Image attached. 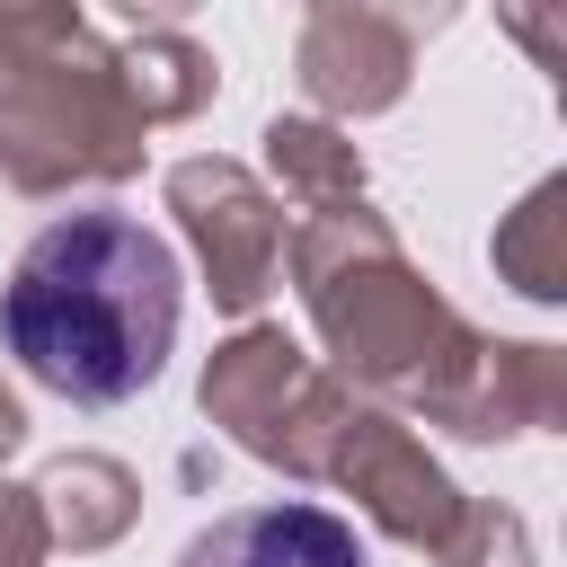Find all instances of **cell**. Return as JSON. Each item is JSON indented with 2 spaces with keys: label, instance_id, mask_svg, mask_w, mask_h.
I'll list each match as a JSON object with an SVG mask.
<instances>
[{
  "label": "cell",
  "instance_id": "obj_2",
  "mask_svg": "<svg viewBox=\"0 0 567 567\" xmlns=\"http://www.w3.org/2000/svg\"><path fill=\"white\" fill-rule=\"evenodd\" d=\"M177 567H372V549L354 540L346 514L310 505V496H266V505H230L213 514Z\"/></svg>",
  "mask_w": 567,
  "mask_h": 567
},
{
  "label": "cell",
  "instance_id": "obj_1",
  "mask_svg": "<svg viewBox=\"0 0 567 567\" xmlns=\"http://www.w3.org/2000/svg\"><path fill=\"white\" fill-rule=\"evenodd\" d=\"M177 310H186L177 248L124 204H80L44 221L0 284V337L18 372L71 408L142 399L168 372Z\"/></svg>",
  "mask_w": 567,
  "mask_h": 567
}]
</instances>
